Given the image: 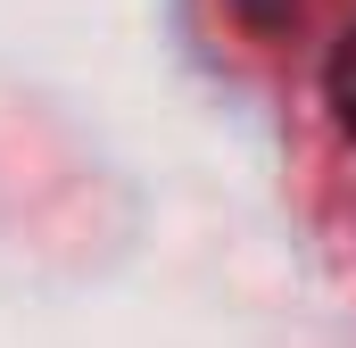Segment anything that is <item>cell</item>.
<instances>
[{
    "instance_id": "obj_1",
    "label": "cell",
    "mask_w": 356,
    "mask_h": 348,
    "mask_svg": "<svg viewBox=\"0 0 356 348\" xmlns=\"http://www.w3.org/2000/svg\"><path fill=\"white\" fill-rule=\"evenodd\" d=\"M323 84H332V108H340V125L356 133V33L332 50V67H323Z\"/></svg>"
}]
</instances>
